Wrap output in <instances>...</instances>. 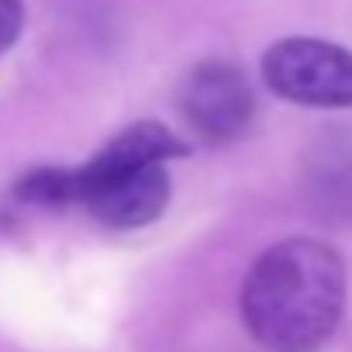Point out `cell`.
<instances>
[{
    "mask_svg": "<svg viewBox=\"0 0 352 352\" xmlns=\"http://www.w3.org/2000/svg\"><path fill=\"white\" fill-rule=\"evenodd\" d=\"M345 263L318 239L270 245L242 283V321L270 352H311L345 311Z\"/></svg>",
    "mask_w": 352,
    "mask_h": 352,
    "instance_id": "cell-1",
    "label": "cell"
},
{
    "mask_svg": "<svg viewBox=\"0 0 352 352\" xmlns=\"http://www.w3.org/2000/svg\"><path fill=\"white\" fill-rule=\"evenodd\" d=\"M266 87L300 107H352V49L324 38H280L263 52Z\"/></svg>",
    "mask_w": 352,
    "mask_h": 352,
    "instance_id": "cell-2",
    "label": "cell"
},
{
    "mask_svg": "<svg viewBox=\"0 0 352 352\" xmlns=\"http://www.w3.org/2000/svg\"><path fill=\"white\" fill-rule=\"evenodd\" d=\"M180 111L201 142L228 145L249 131L256 118V97L239 66L225 59H208L194 66L184 80Z\"/></svg>",
    "mask_w": 352,
    "mask_h": 352,
    "instance_id": "cell-3",
    "label": "cell"
},
{
    "mask_svg": "<svg viewBox=\"0 0 352 352\" xmlns=\"http://www.w3.org/2000/svg\"><path fill=\"white\" fill-rule=\"evenodd\" d=\"M173 194V176L166 162H152L131 173H121L114 180H104L83 194V208L107 228L131 232L145 228L155 218H162Z\"/></svg>",
    "mask_w": 352,
    "mask_h": 352,
    "instance_id": "cell-4",
    "label": "cell"
},
{
    "mask_svg": "<svg viewBox=\"0 0 352 352\" xmlns=\"http://www.w3.org/2000/svg\"><path fill=\"white\" fill-rule=\"evenodd\" d=\"M190 145L180 142L166 124L159 121H138L128 124L124 131H118L104 148H97L83 166H76V204L83 201V194L104 180H114L121 173L152 166V162H169V159H180L187 155Z\"/></svg>",
    "mask_w": 352,
    "mask_h": 352,
    "instance_id": "cell-5",
    "label": "cell"
},
{
    "mask_svg": "<svg viewBox=\"0 0 352 352\" xmlns=\"http://www.w3.org/2000/svg\"><path fill=\"white\" fill-rule=\"evenodd\" d=\"M307 194L324 211L352 214V138L321 142L307 166Z\"/></svg>",
    "mask_w": 352,
    "mask_h": 352,
    "instance_id": "cell-6",
    "label": "cell"
},
{
    "mask_svg": "<svg viewBox=\"0 0 352 352\" xmlns=\"http://www.w3.org/2000/svg\"><path fill=\"white\" fill-rule=\"evenodd\" d=\"M14 197L25 201V204H42V208L76 204V173L66 169V166L28 169L14 184Z\"/></svg>",
    "mask_w": 352,
    "mask_h": 352,
    "instance_id": "cell-7",
    "label": "cell"
},
{
    "mask_svg": "<svg viewBox=\"0 0 352 352\" xmlns=\"http://www.w3.org/2000/svg\"><path fill=\"white\" fill-rule=\"evenodd\" d=\"M25 32V4L21 0H0V56H4Z\"/></svg>",
    "mask_w": 352,
    "mask_h": 352,
    "instance_id": "cell-8",
    "label": "cell"
}]
</instances>
